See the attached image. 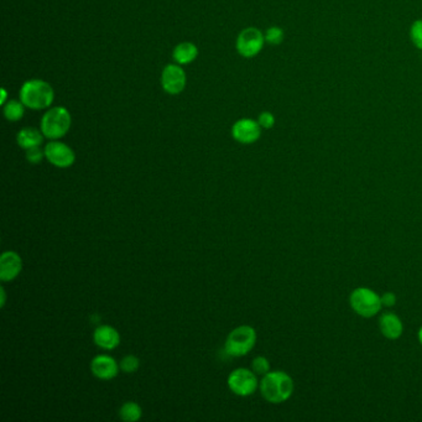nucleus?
Wrapping results in <instances>:
<instances>
[{
	"mask_svg": "<svg viewBox=\"0 0 422 422\" xmlns=\"http://www.w3.org/2000/svg\"><path fill=\"white\" fill-rule=\"evenodd\" d=\"M259 390L261 397L268 403L279 405L292 397L295 390L294 380L285 372L270 370L261 378Z\"/></svg>",
	"mask_w": 422,
	"mask_h": 422,
	"instance_id": "obj_1",
	"label": "nucleus"
},
{
	"mask_svg": "<svg viewBox=\"0 0 422 422\" xmlns=\"http://www.w3.org/2000/svg\"><path fill=\"white\" fill-rule=\"evenodd\" d=\"M19 97L26 108L44 110L54 103L55 91L44 79H29L21 86Z\"/></svg>",
	"mask_w": 422,
	"mask_h": 422,
	"instance_id": "obj_2",
	"label": "nucleus"
},
{
	"mask_svg": "<svg viewBox=\"0 0 422 422\" xmlns=\"http://www.w3.org/2000/svg\"><path fill=\"white\" fill-rule=\"evenodd\" d=\"M72 125V117L67 108L64 107H54L45 112L40 129L44 137L49 140H59L69 133Z\"/></svg>",
	"mask_w": 422,
	"mask_h": 422,
	"instance_id": "obj_3",
	"label": "nucleus"
},
{
	"mask_svg": "<svg viewBox=\"0 0 422 422\" xmlns=\"http://www.w3.org/2000/svg\"><path fill=\"white\" fill-rule=\"evenodd\" d=\"M256 331L254 327L243 324L228 334L224 343V352L233 358H241L251 353L256 344Z\"/></svg>",
	"mask_w": 422,
	"mask_h": 422,
	"instance_id": "obj_4",
	"label": "nucleus"
},
{
	"mask_svg": "<svg viewBox=\"0 0 422 422\" xmlns=\"http://www.w3.org/2000/svg\"><path fill=\"white\" fill-rule=\"evenodd\" d=\"M349 304L363 319H373L383 309L382 296L369 287H357L349 295Z\"/></svg>",
	"mask_w": 422,
	"mask_h": 422,
	"instance_id": "obj_5",
	"label": "nucleus"
},
{
	"mask_svg": "<svg viewBox=\"0 0 422 422\" xmlns=\"http://www.w3.org/2000/svg\"><path fill=\"white\" fill-rule=\"evenodd\" d=\"M227 384L234 395L241 398H248L259 389L261 382L258 380V375L251 369L238 368L229 374Z\"/></svg>",
	"mask_w": 422,
	"mask_h": 422,
	"instance_id": "obj_6",
	"label": "nucleus"
},
{
	"mask_svg": "<svg viewBox=\"0 0 422 422\" xmlns=\"http://www.w3.org/2000/svg\"><path fill=\"white\" fill-rule=\"evenodd\" d=\"M266 45L264 33L258 28H246L236 38V47L238 54L244 59H253L261 54Z\"/></svg>",
	"mask_w": 422,
	"mask_h": 422,
	"instance_id": "obj_7",
	"label": "nucleus"
},
{
	"mask_svg": "<svg viewBox=\"0 0 422 422\" xmlns=\"http://www.w3.org/2000/svg\"><path fill=\"white\" fill-rule=\"evenodd\" d=\"M44 149L46 160L57 169H69L76 161L74 149L59 140H51Z\"/></svg>",
	"mask_w": 422,
	"mask_h": 422,
	"instance_id": "obj_8",
	"label": "nucleus"
},
{
	"mask_svg": "<svg viewBox=\"0 0 422 422\" xmlns=\"http://www.w3.org/2000/svg\"><path fill=\"white\" fill-rule=\"evenodd\" d=\"M187 84V76L181 64H167L162 69L161 87L167 94L176 96L185 91Z\"/></svg>",
	"mask_w": 422,
	"mask_h": 422,
	"instance_id": "obj_9",
	"label": "nucleus"
},
{
	"mask_svg": "<svg viewBox=\"0 0 422 422\" xmlns=\"http://www.w3.org/2000/svg\"><path fill=\"white\" fill-rule=\"evenodd\" d=\"M261 130L263 129L258 120L251 118L239 119L232 127V137L236 142L251 145L261 139Z\"/></svg>",
	"mask_w": 422,
	"mask_h": 422,
	"instance_id": "obj_10",
	"label": "nucleus"
},
{
	"mask_svg": "<svg viewBox=\"0 0 422 422\" xmlns=\"http://www.w3.org/2000/svg\"><path fill=\"white\" fill-rule=\"evenodd\" d=\"M91 373L99 380H112L117 378L119 374L118 362L108 354L96 355L91 362Z\"/></svg>",
	"mask_w": 422,
	"mask_h": 422,
	"instance_id": "obj_11",
	"label": "nucleus"
},
{
	"mask_svg": "<svg viewBox=\"0 0 422 422\" xmlns=\"http://www.w3.org/2000/svg\"><path fill=\"white\" fill-rule=\"evenodd\" d=\"M23 270V259L14 251H6L0 256V280L14 281Z\"/></svg>",
	"mask_w": 422,
	"mask_h": 422,
	"instance_id": "obj_12",
	"label": "nucleus"
},
{
	"mask_svg": "<svg viewBox=\"0 0 422 422\" xmlns=\"http://www.w3.org/2000/svg\"><path fill=\"white\" fill-rule=\"evenodd\" d=\"M93 342L97 347L103 350H114L118 348L120 344V334L113 326L99 324L98 327L94 329Z\"/></svg>",
	"mask_w": 422,
	"mask_h": 422,
	"instance_id": "obj_13",
	"label": "nucleus"
},
{
	"mask_svg": "<svg viewBox=\"0 0 422 422\" xmlns=\"http://www.w3.org/2000/svg\"><path fill=\"white\" fill-rule=\"evenodd\" d=\"M379 329L385 338L395 341L403 336V321L394 312H384L379 317Z\"/></svg>",
	"mask_w": 422,
	"mask_h": 422,
	"instance_id": "obj_14",
	"label": "nucleus"
},
{
	"mask_svg": "<svg viewBox=\"0 0 422 422\" xmlns=\"http://www.w3.org/2000/svg\"><path fill=\"white\" fill-rule=\"evenodd\" d=\"M44 139V134L41 132V129L33 128V127L23 128L19 133L16 134V142L24 150H29L31 147H41Z\"/></svg>",
	"mask_w": 422,
	"mask_h": 422,
	"instance_id": "obj_15",
	"label": "nucleus"
},
{
	"mask_svg": "<svg viewBox=\"0 0 422 422\" xmlns=\"http://www.w3.org/2000/svg\"><path fill=\"white\" fill-rule=\"evenodd\" d=\"M197 56H198V47L188 41L177 45L172 51V59L177 64H181V66L192 64L197 59Z\"/></svg>",
	"mask_w": 422,
	"mask_h": 422,
	"instance_id": "obj_16",
	"label": "nucleus"
},
{
	"mask_svg": "<svg viewBox=\"0 0 422 422\" xmlns=\"http://www.w3.org/2000/svg\"><path fill=\"white\" fill-rule=\"evenodd\" d=\"M25 104L18 99H9L6 103L3 106V113L6 120L9 122H19L20 119L24 117Z\"/></svg>",
	"mask_w": 422,
	"mask_h": 422,
	"instance_id": "obj_17",
	"label": "nucleus"
},
{
	"mask_svg": "<svg viewBox=\"0 0 422 422\" xmlns=\"http://www.w3.org/2000/svg\"><path fill=\"white\" fill-rule=\"evenodd\" d=\"M119 418L125 422H137L142 418V409L135 401H127L119 409Z\"/></svg>",
	"mask_w": 422,
	"mask_h": 422,
	"instance_id": "obj_18",
	"label": "nucleus"
},
{
	"mask_svg": "<svg viewBox=\"0 0 422 422\" xmlns=\"http://www.w3.org/2000/svg\"><path fill=\"white\" fill-rule=\"evenodd\" d=\"M264 36H266V44L278 46L283 44L284 41V30L281 29L280 26H270L269 29H266Z\"/></svg>",
	"mask_w": 422,
	"mask_h": 422,
	"instance_id": "obj_19",
	"label": "nucleus"
},
{
	"mask_svg": "<svg viewBox=\"0 0 422 422\" xmlns=\"http://www.w3.org/2000/svg\"><path fill=\"white\" fill-rule=\"evenodd\" d=\"M119 367H120V370L124 372V373H135V372L138 370L139 367H140V359H139L137 355H134V354H128V355H125V357L120 360Z\"/></svg>",
	"mask_w": 422,
	"mask_h": 422,
	"instance_id": "obj_20",
	"label": "nucleus"
},
{
	"mask_svg": "<svg viewBox=\"0 0 422 422\" xmlns=\"http://www.w3.org/2000/svg\"><path fill=\"white\" fill-rule=\"evenodd\" d=\"M251 370H253L256 375L264 377L266 374L270 372V362H269V359L264 357V355H258V357L253 359V362H251Z\"/></svg>",
	"mask_w": 422,
	"mask_h": 422,
	"instance_id": "obj_21",
	"label": "nucleus"
},
{
	"mask_svg": "<svg viewBox=\"0 0 422 422\" xmlns=\"http://www.w3.org/2000/svg\"><path fill=\"white\" fill-rule=\"evenodd\" d=\"M410 40L416 49L422 51V19L415 20L410 26Z\"/></svg>",
	"mask_w": 422,
	"mask_h": 422,
	"instance_id": "obj_22",
	"label": "nucleus"
},
{
	"mask_svg": "<svg viewBox=\"0 0 422 422\" xmlns=\"http://www.w3.org/2000/svg\"><path fill=\"white\" fill-rule=\"evenodd\" d=\"M25 157H26V160L30 164L38 165L44 159H46V156H45V149H41L40 147H31L29 150H25Z\"/></svg>",
	"mask_w": 422,
	"mask_h": 422,
	"instance_id": "obj_23",
	"label": "nucleus"
},
{
	"mask_svg": "<svg viewBox=\"0 0 422 422\" xmlns=\"http://www.w3.org/2000/svg\"><path fill=\"white\" fill-rule=\"evenodd\" d=\"M256 120H258V123L261 125V129H266V130L274 128V125L276 123L275 115L271 113V112H268V110L261 112Z\"/></svg>",
	"mask_w": 422,
	"mask_h": 422,
	"instance_id": "obj_24",
	"label": "nucleus"
},
{
	"mask_svg": "<svg viewBox=\"0 0 422 422\" xmlns=\"http://www.w3.org/2000/svg\"><path fill=\"white\" fill-rule=\"evenodd\" d=\"M397 295L394 292H384L382 295V302H383L384 307H393L397 304Z\"/></svg>",
	"mask_w": 422,
	"mask_h": 422,
	"instance_id": "obj_25",
	"label": "nucleus"
},
{
	"mask_svg": "<svg viewBox=\"0 0 422 422\" xmlns=\"http://www.w3.org/2000/svg\"><path fill=\"white\" fill-rule=\"evenodd\" d=\"M8 101H9V99H8V92H6V89H1V99H0V104L4 106Z\"/></svg>",
	"mask_w": 422,
	"mask_h": 422,
	"instance_id": "obj_26",
	"label": "nucleus"
},
{
	"mask_svg": "<svg viewBox=\"0 0 422 422\" xmlns=\"http://www.w3.org/2000/svg\"><path fill=\"white\" fill-rule=\"evenodd\" d=\"M0 295H1V301H0V306L4 307L5 302H6V292H5L4 286H1L0 289Z\"/></svg>",
	"mask_w": 422,
	"mask_h": 422,
	"instance_id": "obj_27",
	"label": "nucleus"
},
{
	"mask_svg": "<svg viewBox=\"0 0 422 422\" xmlns=\"http://www.w3.org/2000/svg\"><path fill=\"white\" fill-rule=\"evenodd\" d=\"M418 343L421 344V346H422V326H421V327H420V329H418Z\"/></svg>",
	"mask_w": 422,
	"mask_h": 422,
	"instance_id": "obj_28",
	"label": "nucleus"
}]
</instances>
